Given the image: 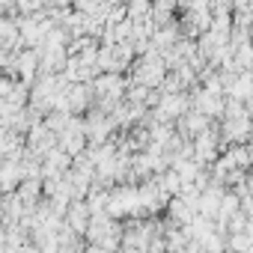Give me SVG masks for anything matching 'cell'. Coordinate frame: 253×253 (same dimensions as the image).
<instances>
[{"label":"cell","mask_w":253,"mask_h":253,"mask_svg":"<svg viewBox=\"0 0 253 253\" xmlns=\"http://www.w3.org/2000/svg\"><path fill=\"white\" fill-rule=\"evenodd\" d=\"M69 226H72V229H78V232H84V229H86V211H84V206H81V203H75V206L69 209Z\"/></svg>","instance_id":"6da1fadb"},{"label":"cell","mask_w":253,"mask_h":253,"mask_svg":"<svg viewBox=\"0 0 253 253\" xmlns=\"http://www.w3.org/2000/svg\"><path fill=\"white\" fill-rule=\"evenodd\" d=\"M9 89H12V81H9L6 75H0V98H3V95H6Z\"/></svg>","instance_id":"7a4b0ae2"},{"label":"cell","mask_w":253,"mask_h":253,"mask_svg":"<svg viewBox=\"0 0 253 253\" xmlns=\"http://www.w3.org/2000/svg\"><path fill=\"white\" fill-rule=\"evenodd\" d=\"M15 6V0H0V12H6V9H12Z\"/></svg>","instance_id":"3957f363"},{"label":"cell","mask_w":253,"mask_h":253,"mask_svg":"<svg viewBox=\"0 0 253 253\" xmlns=\"http://www.w3.org/2000/svg\"><path fill=\"white\" fill-rule=\"evenodd\" d=\"M110 3H116V0H110Z\"/></svg>","instance_id":"277c9868"}]
</instances>
